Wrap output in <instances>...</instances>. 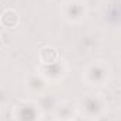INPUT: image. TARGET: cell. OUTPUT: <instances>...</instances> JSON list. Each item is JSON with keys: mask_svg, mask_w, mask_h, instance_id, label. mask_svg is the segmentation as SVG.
<instances>
[{"mask_svg": "<svg viewBox=\"0 0 121 121\" xmlns=\"http://www.w3.org/2000/svg\"><path fill=\"white\" fill-rule=\"evenodd\" d=\"M110 78V68L104 60H94L83 72V79L91 86H103Z\"/></svg>", "mask_w": 121, "mask_h": 121, "instance_id": "6da1fadb", "label": "cell"}, {"mask_svg": "<svg viewBox=\"0 0 121 121\" xmlns=\"http://www.w3.org/2000/svg\"><path fill=\"white\" fill-rule=\"evenodd\" d=\"M106 106H107L106 99L100 93L87 94L80 101V110H82L83 116L90 118V120H94V118L100 117L106 111Z\"/></svg>", "mask_w": 121, "mask_h": 121, "instance_id": "7a4b0ae2", "label": "cell"}, {"mask_svg": "<svg viewBox=\"0 0 121 121\" xmlns=\"http://www.w3.org/2000/svg\"><path fill=\"white\" fill-rule=\"evenodd\" d=\"M41 108L31 100H21L13 110L14 121H41Z\"/></svg>", "mask_w": 121, "mask_h": 121, "instance_id": "3957f363", "label": "cell"}, {"mask_svg": "<svg viewBox=\"0 0 121 121\" xmlns=\"http://www.w3.org/2000/svg\"><path fill=\"white\" fill-rule=\"evenodd\" d=\"M60 13L66 21L79 23L85 18L87 13V6L83 0H66L60 7Z\"/></svg>", "mask_w": 121, "mask_h": 121, "instance_id": "277c9868", "label": "cell"}, {"mask_svg": "<svg viewBox=\"0 0 121 121\" xmlns=\"http://www.w3.org/2000/svg\"><path fill=\"white\" fill-rule=\"evenodd\" d=\"M38 72L48 80V82H59L66 76V65L62 59H58L54 63H48V65H39Z\"/></svg>", "mask_w": 121, "mask_h": 121, "instance_id": "5b68a950", "label": "cell"}, {"mask_svg": "<svg viewBox=\"0 0 121 121\" xmlns=\"http://www.w3.org/2000/svg\"><path fill=\"white\" fill-rule=\"evenodd\" d=\"M79 110L75 103L72 101H60L55 108V117L56 121H75L78 117Z\"/></svg>", "mask_w": 121, "mask_h": 121, "instance_id": "8992f818", "label": "cell"}, {"mask_svg": "<svg viewBox=\"0 0 121 121\" xmlns=\"http://www.w3.org/2000/svg\"><path fill=\"white\" fill-rule=\"evenodd\" d=\"M26 86L31 93L35 94H41L47 90L48 87V80L38 72V73H32L26 79Z\"/></svg>", "mask_w": 121, "mask_h": 121, "instance_id": "52a82bcc", "label": "cell"}, {"mask_svg": "<svg viewBox=\"0 0 121 121\" xmlns=\"http://www.w3.org/2000/svg\"><path fill=\"white\" fill-rule=\"evenodd\" d=\"M20 23V16L13 9H6L0 16V24L4 28H16Z\"/></svg>", "mask_w": 121, "mask_h": 121, "instance_id": "ba28073f", "label": "cell"}, {"mask_svg": "<svg viewBox=\"0 0 121 121\" xmlns=\"http://www.w3.org/2000/svg\"><path fill=\"white\" fill-rule=\"evenodd\" d=\"M59 58V52L56 48L51 47V45H45L39 49V62L41 65H48V63H54Z\"/></svg>", "mask_w": 121, "mask_h": 121, "instance_id": "9c48e42d", "label": "cell"}, {"mask_svg": "<svg viewBox=\"0 0 121 121\" xmlns=\"http://www.w3.org/2000/svg\"><path fill=\"white\" fill-rule=\"evenodd\" d=\"M6 101H7V93H6L4 89H1V87H0V106H1V104H4Z\"/></svg>", "mask_w": 121, "mask_h": 121, "instance_id": "30bf717a", "label": "cell"}]
</instances>
